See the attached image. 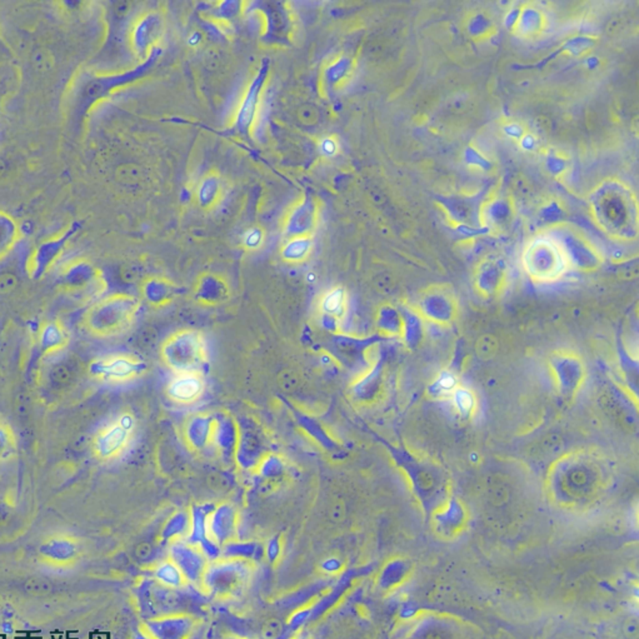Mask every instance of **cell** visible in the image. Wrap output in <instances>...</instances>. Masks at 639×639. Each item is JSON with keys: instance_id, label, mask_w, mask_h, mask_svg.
Returning a JSON list of instances; mask_svg holds the SVG:
<instances>
[{"instance_id": "1", "label": "cell", "mask_w": 639, "mask_h": 639, "mask_svg": "<svg viewBox=\"0 0 639 639\" xmlns=\"http://www.w3.org/2000/svg\"><path fill=\"white\" fill-rule=\"evenodd\" d=\"M590 210L596 226L616 241L638 235V202L632 189L618 179H605L590 195Z\"/></svg>"}, {"instance_id": "6", "label": "cell", "mask_w": 639, "mask_h": 639, "mask_svg": "<svg viewBox=\"0 0 639 639\" xmlns=\"http://www.w3.org/2000/svg\"><path fill=\"white\" fill-rule=\"evenodd\" d=\"M136 419L130 412L119 413L93 437L92 453L99 462L119 459L134 441Z\"/></svg>"}, {"instance_id": "12", "label": "cell", "mask_w": 639, "mask_h": 639, "mask_svg": "<svg viewBox=\"0 0 639 639\" xmlns=\"http://www.w3.org/2000/svg\"><path fill=\"white\" fill-rule=\"evenodd\" d=\"M206 388V379L202 372H183L174 373L165 393L176 405H192L203 398Z\"/></svg>"}, {"instance_id": "35", "label": "cell", "mask_w": 639, "mask_h": 639, "mask_svg": "<svg viewBox=\"0 0 639 639\" xmlns=\"http://www.w3.org/2000/svg\"><path fill=\"white\" fill-rule=\"evenodd\" d=\"M75 372L67 363H59L50 370V383L57 388H64L73 382Z\"/></svg>"}, {"instance_id": "40", "label": "cell", "mask_w": 639, "mask_h": 639, "mask_svg": "<svg viewBox=\"0 0 639 639\" xmlns=\"http://www.w3.org/2000/svg\"><path fill=\"white\" fill-rule=\"evenodd\" d=\"M546 168L553 177L559 178L568 171V160L558 153H548L546 156Z\"/></svg>"}, {"instance_id": "43", "label": "cell", "mask_w": 639, "mask_h": 639, "mask_svg": "<svg viewBox=\"0 0 639 639\" xmlns=\"http://www.w3.org/2000/svg\"><path fill=\"white\" fill-rule=\"evenodd\" d=\"M33 64L36 71H48L53 68V57L48 50L40 49L33 56Z\"/></svg>"}, {"instance_id": "34", "label": "cell", "mask_w": 639, "mask_h": 639, "mask_svg": "<svg viewBox=\"0 0 639 639\" xmlns=\"http://www.w3.org/2000/svg\"><path fill=\"white\" fill-rule=\"evenodd\" d=\"M16 452V438L12 426L0 422V462L10 459Z\"/></svg>"}, {"instance_id": "51", "label": "cell", "mask_w": 639, "mask_h": 639, "mask_svg": "<svg viewBox=\"0 0 639 639\" xmlns=\"http://www.w3.org/2000/svg\"><path fill=\"white\" fill-rule=\"evenodd\" d=\"M535 144H537L535 138H534L533 135L528 134V133H527V134L525 135V138L519 142V145L525 150L534 149V148H535Z\"/></svg>"}, {"instance_id": "29", "label": "cell", "mask_w": 639, "mask_h": 639, "mask_svg": "<svg viewBox=\"0 0 639 639\" xmlns=\"http://www.w3.org/2000/svg\"><path fill=\"white\" fill-rule=\"evenodd\" d=\"M467 33L473 40L482 42L494 36L497 33V27L488 15L476 13L467 22Z\"/></svg>"}, {"instance_id": "45", "label": "cell", "mask_w": 639, "mask_h": 639, "mask_svg": "<svg viewBox=\"0 0 639 639\" xmlns=\"http://www.w3.org/2000/svg\"><path fill=\"white\" fill-rule=\"evenodd\" d=\"M503 132L509 139L517 143L520 142L525 138V135L527 134L526 128L518 121H509V123L505 124L503 125Z\"/></svg>"}, {"instance_id": "11", "label": "cell", "mask_w": 639, "mask_h": 639, "mask_svg": "<svg viewBox=\"0 0 639 639\" xmlns=\"http://www.w3.org/2000/svg\"><path fill=\"white\" fill-rule=\"evenodd\" d=\"M551 367L554 372L559 391L564 397H573L582 385L584 378L583 363L573 353H557L551 359Z\"/></svg>"}, {"instance_id": "48", "label": "cell", "mask_w": 639, "mask_h": 639, "mask_svg": "<svg viewBox=\"0 0 639 639\" xmlns=\"http://www.w3.org/2000/svg\"><path fill=\"white\" fill-rule=\"evenodd\" d=\"M467 162H468L470 165H474L477 168L479 169H483V171H488L490 168V163L484 158L481 153H478L474 148H468L467 149Z\"/></svg>"}, {"instance_id": "7", "label": "cell", "mask_w": 639, "mask_h": 639, "mask_svg": "<svg viewBox=\"0 0 639 639\" xmlns=\"http://www.w3.org/2000/svg\"><path fill=\"white\" fill-rule=\"evenodd\" d=\"M547 233L561 245L570 269L592 272L598 269L603 263V256L598 249L573 228L559 224L551 228Z\"/></svg>"}, {"instance_id": "19", "label": "cell", "mask_w": 639, "mask_h": 639, "mask_svg": "<svg viewBox=\"0 0 639 639\" xmlns=\"http://www.w3.org/2000/svg\"><path fill=\"white\" fill-rule=\"evenodd\" d=\"M505 264L501 259L488 258L482 261L476 272V287L485 297L494 296L505 283Z\"/></svg>"}, {"instance_id": "10", "label": "cell", "mask_w": 639, "mask_h": 639, "mask_svg": "<svg viewBox=\"0 0 639 639\" xmlns=\"http://www.w3.org/2000/svg\"><path fill=\"white\" fill-rule=\"evenodd\" d=\"M348 293L343 287H333L324 291L317 302V313L323 327L338 333L348 315Z\"/></svg>"}, {"instance_id": "26", "label": "cell", "mask_w": 639, "mask_h": 639, "mask_svg": "<svg viewBox=\"0 0 639 639\" xmlns=\"http://www.w3.org/2000/svg\"><path fill=\"white\" fill-rule=\"evenodd\" d=\"M162 33V23L156 15L144 16L134 28L133 42L134 48L139 53H144L149 49Z\"/></svg>"}, {"instance_id": "18", "label": "cell", "mask_w": 639, "mask_h": 639, "mask_svg": "<svg viewBox=\"0 0 639 639\" xmlns=\"http://www.w3.org/2000/svg\"><path fill=\"white\" fill-rule=\"evenodd\" d=\"M239 434L234 422L226 414L213 415L212 448L224 457H234Z\"/></svg>"}, {"instance_id": "52", "label": "cell", "mask_w": 639, "mask_h": 639, "mask_svg": "<svg viewBox=\"0 0 639 639\" xmlns=\"http://www.w3.org/2000/svg\"><path fill=\"white\" fill-rule=\"evenodd\" d=\"M625 632L629 637H634L638 634V622L636 619H629L625 625Z\"/></svg>"}, {"instance_id": "50", "label": "cell", "mask_w": 639, "mask_h": 639, "mask_svg": "<svg viewBox=\"0 0 639 639\" xmlns=\"http://www.w3.org/2000/svg\"><path fill=\"white\" fill-rule=\"evenodd\" d=\"M518 14L519 8H513V9H511V10L508 12V14L505 16V27L508 28V30H511V32H513V28H514V25H516V23H517V19H518Z\"/></svg>"}, {"instance_id": "5", "label": "cell", "mask_w": 639, "mask_h": 639, "mask_svg": "<svg viewBox=\"0 0 639 639\" xmlns=\"http://www.w3.org/2000/svg\"><path fill=\"white\" fill-rule=\"evenodd\" d=\"M162 357L174 373L200 372L208 361L206 339L203 334L191 329L171 334L164 341Z\"/></svg>"}, {"instance_id": "42", "label": "cell", "mask_w": 639, "mask_h": 639, "mask_svg": "<svg viewBox=\"0 0 639 639\" xmlns=\"http://www.w3.org/2000/svg\"><path fill=\"white\" fill-rule=\"evenodd\" d=\"M298 121L306 127H314L320 121V112L318 108L313 104H304L299 108L297 112Z\"/></svg>"}, {"instance_id": "37", "label": "cell", "mask_w": 639, "mask_h": 639, "mask_svg": "<svg viewBox=\"0 0 639 639\" xmlns=\"http://www.w3.org/2000/svg\"><path fill=\"white\" fill-rule=\"evenodd\" d=\"M563 217H564V209L562 208L561 204H559L557 200L548 202L546 206H543L540 208V221L548 223V224H551V226L559 223Z\"/></svg>"}, {"instance_id": "2", "label": "cell", "mask_w": 639, "mask_h": 639, "mask_svg": "<svg viewBox=\"0 0 639 639\" xmlns=\"http://www.w3.org/2000/svg\"><path fill=\"white\" fill-rule=\"evenodd\" d=\"M549 485L564 502H582L596 496L608 479L603 461L588 452L569 453L549 469Z\"/></svg>"}, {"instance_id": "46", "label": "cell", "mask_w": 639, "mask_h": 639, "mask_svg": "<svg viewBox=\"0 0 639 639\" xmlns=\"http://www.w3.org/2000/svg\"><path fill=\"white\" fill-rule=\"evenodd\" d=\"M320 153L324 156H334L339 152V142L335 136H324L320 141Z\"/></svg>"}, {"instance_id": "47", "label": "cell", "mask_w": 639, "mask_h": 639, "mask_svg": "<svg viewBox=\"0 0 639 639\" xmlns=\"http://www.w3.org/2000/svg\"><path fill=\"white\" fill-rule=\"evenodd\" d=\"M283 632V625L277 620L272 619L267 622L262 628V638L263 639H278Z\"/></svg>"}, {"instance_id": "44", "label": "cell", "mask_w": 639, "mask_h": 639, "mask_svg": "<svg viewBox=\"0 0 639 639\" xmlns=\"http://www.w3.org/2000/svg\"><path fill=\"white\" fill-rule=\"evenodd\" d=\"M19 285V278L14 273L5 272L0 274V294H10Z\"/></svg>"}, {"instance_id": "24", "label": "cell", "mask_w": 639, "mask_h": 639, "mask_svg": "<svg viewBox=\"0 0 639 639\" xmlns=\"http://www.w3.org/2000/svg\"><path fill=\"white\" fill-rule=\"evenodd\" d=\"M69 334L58 320L44 323L39 332V347L44 354H54L68 346Z\"/></svg>"}, {"instance_id": "32", "label": "cell", "mask_w": 639, "mask_h": 639, "mask_svg": "<svg viewBox=\"0 0 639 639\" xmlns=\"http://www.w3.org/2000/svg\"><path fill=\"white\" fill-rule=\"evenodd\" d=\"M378 326L385 335H398L403 330V320L397 311L387 306L379 313Z\"/></svg>"}, {"instance_id": "14", "label": "cell", "mask_w": 639, "mask_h": 639, "mask_svg": "<svg viewBox=\"0 0 639 639\" xmlns=\"http://www.w3.org/2000/svg\"><path fill=\"white\" fill-rule=\"evenodd\" d=\"M419 308L428 320L447 324L455 318V303L452 294L441 288H432L424 293L419 302Z\"/></svg>"}, {"instance_id": "9", "label": "cell", "mask_w": 639, "mask_h": 639, "mask_svg": "<svg viewBox=\"0 0 639 639\" xmlns=\"http://www.w3.org/2000/svg\"><path fill=\"white\" fill-rule=\"evenodd\" d=\"M398 466L405 470L411 479L414 490L422 498L442 496L446 490V476L441 468L431 463L422 462L415 457L402 449L394 452Z\"/></svg>"}, {"instance_id": "15", "label": "cell", "mask_w": 639, "mask_h": 639, "mask_svg": "<svg viewBox=\"0 0 639 639\" xmlns=\"http://www.w3.org/2000/svg\"><path fill=\"white\" fill-rule=\"evenodd\" d=\"M514 210L511 199L497 195L482 202L479 221L481 227L488 230L502 232L511 226Z\"/></svg>"}, {"instance_id": "8", "label": "cell", "mask_w": 639, "mask_h": 639, "mask_svg": "<svg viewBox=\"0 0 639 639\" xmlns=\"http://www.w3.org/2000/svg\"><path fill=\"white\" fill-rule=\"evenodd\" d=\"M147 364L128 353H112L94 359L89 364V374L106 384H127L142 376Z\"/></svg>"}, {"instance_id": "38", "label": "cell", "mask_w": 639, "mask_h": 639, "mask_svg": "<svg viewBox=\"0 0 639 639\" xmlns=\"http://www.w3.org/2000/svg\"><path fill=\"white\" fill-rule=\"evenodd\" d=\"M350 71V63L347 58H341L337 63H334L328 71V78L334 86H341L344 83V79L348 78Z\"/></svg>"}, {"instance_id": "54", "label": "cell", "mask_w": 639, "mask_h": 639, "mask_svg": "<svg viewBox=\"0 0 639 639\" xmlns=\"http://www.w3.org/2000/svg\"><path fill=\"white\" fill-rule=\"evenodd\" d=\"M424 639H447L446 636L442 632H438V631H431V632L426 633L424 636Z\"/></svg>"}, {"instance_id": "33", "label": "cell", "mask_w": 639, "mask_h": 639, "mask_svg": "<svg viewBox=\"0 0 639 639\" xmlns=\"http://www.w3.org/2000/svg\"><path fill=\"white\" fill-rule=\"evenodd\" d=\"M450 402L455 405L457 412L462 415H470L476 408V398L472 391L457 387L455 391L449 396Z\"/></svg>"}, {"instance_id": "13", "label": "cell", "mask_w": 639, "mask_h": 639, "mask_svg": "<svg viewBox=\"0 0 639 639\" xmlns=\"http://www.w3.org/2000/svg\"><path fill=\"white\" fill-rule=\"evenodd\" d=\"M441 206L448 219L457 227H481L482 199L479 195H449L441 198Z\"/></svg>"}, {"instance_id": "39", "label": "cell", "mask_w": 639, "mask_h": 639, "mask_svg": "<svg viewBox=\"0 0 639 639\" xmlns=\"http://www.w3.org/2000/svg\"><path fill=\"white\" fill-rule=\"evenodd\" d=\"M497 341L492 335H483L477 341V355L482 361H490L497 353Z\"/></svg>"}, {"instance_id": "41", "label": "cell", "mask_w": 639, "mask_h": 639, "mask_svg": "<svg viewBox=\"0 0 639 639\" xmlns=\"http://www.w3.org/2000/svg\"><path fill=\"white\" fill-rule=\"evenodd\" d=\"M265 239L263 229L261 228H249L243 235V245L247 250H258L262 248Z\"/></svg>"}, {"instance_id": "3", "label": "cell", "mask_w": 639, "mask_h": 639, "mask_svg": "<svg viewBox=\"0 0 639 639\" xmlns=\"http://www.w3.org/2000/svg\"><path fill=\"white\" fill-rule=\"evenodd\" d=\"M139 311L138 299L128 294H113L93 304L83 317L86 330L107 338L127 332Z\"/></svg>"}, {"instance_id": "27", "label": "cell", "mask_w": 639, "mask_h": 639, "mask_svg": "<svg viewBox=\"0 0 639 639\" xmlns=\"http://www.w3.org/2000/svg\"><path fill=\"white\" fill-rule=\"evenodd\" d=\"M314 248L312 235H299L288 238L282 248V258L285 262L299 264L306 262Z\"/></svg>"}, {"instance_id": "36", "label": "cell", "mask_w": 639, "mask_h": 639, "mask_svg": "<svg viewBox=\"0 0 639 639\" xmlns=\"http://www.w3.org/2000/svg\"><path fill=\"white\" fill-rule=\"evenodd\" d=\"M594 45V39L590 36H577L569 39L567 43L563 45V51L568 53L569 56H583Z\"/></svg>"}, {"instance_id": "22", "label": "cell", "mask_w": 639, "mask_h": 639, "mask_svg": "<svg viewBox=\"0 0 639 639\" xmlns=\"http://www.w3.org/2000/svg\"><path fill=\"white\" fill-rule=\"evenodd\" d=\"M547 16L540 8L526 4L519 8L518 19L513 28L516 36L523 39H533L542 36L547 28Z\"/></svg>"}, {"instance_id": "4", "label": "cell", "mask_w": 639, "mask_h": 639, "mask_svg": "<svg viewBox=\"0 0 639 639\" xmlns=\"http://www.w3.org/2000/svg\"><path fill=\"white\" fill-rule=\"evenodd\" d=\"M522 267L533 282L540 285L554 283L570 270L561 245L548 233L528 242L522 253Z\"/></svg>"}, {"instance_id": "31", "label": "cell", "mask_w": 639, "mask_h": 639, "mask_svg": "<svg viewBox=\"0 0 639 639\" xmlns=\"http://www.w3.org/2000/svg\"><path fill=\"white\" fill-rule=\"evenodd\" d=\"M18 226L9 214L0 212V259L7 256L18 239Z\"/></svg>"}, {"instance_id": "17", "label": "cell", "mask_w": 639, "mask_h": 639, "mask_svg": "<svg viewBox=\"0 0 639 639\" xmlns=\"http://www.w3.org/2000/svg\"><path fill=\"white\" fill-rule=\"evenodd\" d=\"M229 296L227 280L214 274H204L199 278L194 289V299L203 306H221L227 302Z\"/></svg>"}, {"instance_id": "55", "label": "cell", "mask_w": 639, "mask_h": 639, "mask_svg": "<svg viewBox=\"0 0 639 639\" xmlns=\"http://www.w3.org/2000/svg\"><path fill=\"white\" fill-rule=\"evenodd\" d=\"M5 171H7V164H5L4 160L0 159V178L5 174Z\"/></svg>"}, {"instance_id": "25", "label": "cell", "mask_w": 639, "mask_h": 639, "mask_svg": "<svg viewBox=\"0 0 639 639\" xmlns=\"http://www.w3.org/2000/svg\"><path fill=\"white\" fill-rule=\"evenodd\" d=\"M143 296L150 306H169L177 298V285L167 279L153 278L143 285Z\"/></svg>"}, {"instance_id": "20", "label": "cell", "mask_w": 639, "mask_h": 639, "mask_svg": "<svg viewBox=\"0 0 639 639\" xmlns=\"http://www.w3.org/2000/svg\"><path fill=\"white\" fill-rule=\"evenodd\" d=\"M213 415L199 413L186 422L184 428L185 442L194 452L212 448Z\"/></svg>"}, {"instance_id": "49", "label": "cell", "mask_w": 639, "mask_h": 639, "mask_svg": "<svg viewBox=\"0 0 639 639\" xmlns=\"http://www.w3.org/2000/svg\"><path fill=\"white\" fill-rule=\"evenodd\" d=\"M437 387L439 388L441 394H447L448 397L455 391L457 381L452 374H442L441 378L437 382Z\"/></svg>"}, {"instance_id": "30", "label": "cell", "mask_w": 639, "mask_h": 639, "mask_svg": "<svg viewBox=\"0 0 639 639\" xmlns=\"http://www.w3.org/2000/svg\"><path fill=\"white\" fill-rule=\"evenodd\" d=\"M261 86H262V82L256 80L252 84V86L249 88L247 95L243 99V103L241 104V108H239V112H238V124L242 128L249 127L250 123L253 121L254 115H256Z\"/></svg>"}, {"instance_id": "16", "label": "cell", "mask_w": 639, "mask_h": 639, "mask_svg": "<svg viewBox=\"0 0 639 639\" xmlns=\"http://www.w3.org/2000/svg\"><path fill=\"white\" fill-rule=\"evenodd\" d=\"M318 221L317 202L313 198L303 199L294 206L285 221V232L288 238L299 235H312Z\"/></svg>"}, {"instance_id": "28", "label": "cell", "mask_w": 639, "mask_h": 639, "mask_svg": "<svg viewBox=\"0 0 639 639\" xmlns=\"http://www.w3.org/2000/svg\"><path fill=\"white\" fill-rule=\"evenodd\" d=\"M223 194V184L221 178L217 174L206 176L198 186L197 199L202 208L210 209L221 200Z\"/></svg>"}, {"instance_id": "23", "label": "cell", "mask_w": 639, "mask_h": 639, "mask_svg": "<svg viewBox=\"0 0 639 639\" xmlns=\"http://www.w3.org/2000/svg\"><path fill=\"white\" fill-rule=\"evenodd\" d=\"M98 280L97 272L91 264L86 262H77L71 264L65 270L63 274V285L65 288L73 293H82V291H91L98 293L95 289V285Z\"/></svg>"}, {"instance_id": "53", "label": "cell", "mask_w": 639, "mask_h": 639, "mask_svg": "<svg viewBox=\"0 0 639 639\" xmlns=\"http://www.w3.org/2000/svg\"><path fill=\"white\" fill-rule=\"evenodd\" d=\"M162 578H165V579H169L171 582L177 583V570L174 568H171V567H165V568L163 569V575H162Z\"/></svg>"}, {"instance_id": "21", "label": "cell", "mask_w": 639, "mask_h": 639, "mask_svg": "<svg viewBox=\"0 0 639 639\" xmlns=\"http://www.w3.org/2000/svg\"><path fill=\"white\" fill-rule=\"evenodd\" d=\"M74 230L75 229H71L64 235L59 237L57 239L49 241V242H45L36 249L34 256L32 258V262L29 263V273L32 274V277L38 279L49 269L50 265L56 262V259L62 253L65 243L68 242V239L73 235Z\"/></svg>"}]
</instances>
